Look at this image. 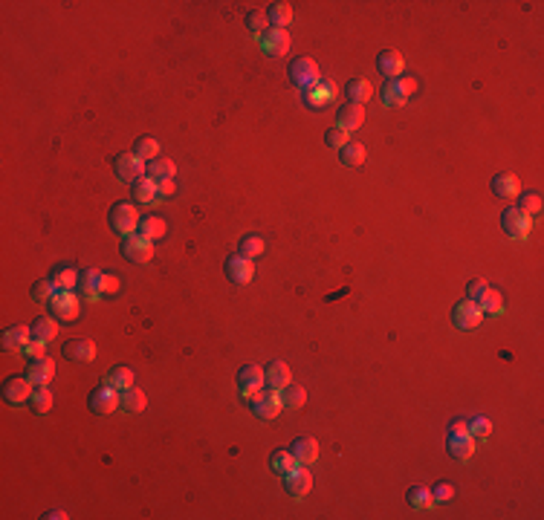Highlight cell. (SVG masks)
I'll list each match as a JSON object with an SVG mask.
<instances>
[{"instance_id": "1", "label": "cell", "mask_w": 544, "mask_h": 520, "mask_svg": "<svg viewBox=\"0 0 544 520\" xmlns=\"http://www.w3.org/2000/svg\"><path fill=\"white\" fill-rule=\"evenodd\" d=\"M139 212H136V205L133 203H116L113 208H110V214H107V223H110V229H113L116 234H122V237H128V234H136L139 231Z\"/></svg>"}, {"instance_id": "2", "label": "cell", "mask_w": 544, "mask_h": 520, "mask_svg": "<svg viewBox=\"0 0 544 520\" xmlns=\"http://www.w3.org/2000/svg\"><path fill=\"white\" fill-rule=\"evenodd\" d=\"M501 229H504L507 237H512V240H527L530 231H533V217L524 214L519 205L504 208V214H501Z\"/></svg>"}, {"instance_id": "3", "label": "cell", "mask_w": 544, "mask_h": 520, "mask_svg": "<svg viewBox=\"0 0 544 520\" xmlns=\"http://www.w3.org/2000/svg\"><path fill=\"white\" fill-rule=\"evenodd\" d=\"M87 405H90V411L96 416H110L113 411H119V407H122V393L116 387H110V385H102V387H96L90 393Z\"/></svg>"}, {"instance_id": "4", "label": "cell", "mask_w": 544, "mask_h": 520, "mask_svg": "<svg viewBox=\"0 0 544 520\" xmlns=\"http://www.w3.org/2000/svg\"><path fill=\"white\" fill-rule=\"evenodd\" d=\"M113 171H116V177L122 182H131V185H133L136 179H142L148 174V162L139 159L133 150L131 153H119V157L113 159Z\"/></svg>"}, {"instance_id": "5", "label": "cell", "mask_w": 544, "mask_h": 520, "mask_svg": "<svg viewBox=\"0 0 544 520\" xmlns=\"http://www.w3.org/2000/svg\"><path fill=\"white\" fill-rule=\"evenodd\" d=\"M47 304H50L52 318H58V321H76L78 318V295L76 292L55 289V295Z\"/></svg>"}, {"instance_id": "6", "label": "cell", "mask_w": 544, "mask_h": 520, "mask_svg": "<svg viewBox=\"0 0 544 520\" xmlns=\"http://www.w3.org/2000/svg\"><path fill=\"white\" fill-rule=\"evenodd\" d=\"M122 255H124V260H131V263H148L151 258H153V240H148V237H142V234H128L122 240Z\"/></svg>"}, {"instance_id": "7", "label": "cell", "mask_w": 544, "mask_h": 520, "mask_svg": "<svg viewBox=\"0 0 544 520\" xmlns=\"http://www.w3.org/2000/svg\"><path fill=\"white\" fill-rule=\"evenodd\" d=\"M452 321H455L457 330H478L481 321H483V309L475 301H460L452 309Z\"/></svg>"}, {"instance_id": "8", "label": "cell", "mask_w": 544, "mask_h": 520, "mask_svg": "<svg viewBox=\"0 0 544 520\" xmlns=\"http://www.w3.org/2000/svg\"><path fill=\"white\" fill-rule=\"evenodd\" d=\"M290 78L301 90H307V87H313V84L322 81V76H318V64L313 58H296V61H292L290 64Z\"/></svg>"}, {"instance_id": "9", "label": "cell", "mask_w": 544, "mask_h": 520, "mask_svg": "<svg viewBox=\"0 0 544 520\" xmlns=\"http://www.w3.org/2000/svg\"><path fill=\"white\" fill-rule=\"evenodd\" d=\"M339 95V87L333 81H318V84H313V87H307L304 90V104L307 107H313V110H325L333 98Z\"/></svg>"}, {"instance_id": "10", "label": "cell", "mask_w": 544, "mask_h": 520, "mask_svg": "<svg viewBox=\"0 0 544 520\" xmlns=\"http://www.w3.org/2000/svg\"><path fill=\"white\" fill-rule=\"evenodd\" d=\"M32 378L30 376H12V378H6V385H3V399L9 402V405H26L32 399Z\"/></svg>"}, {"instance_id": "11", "label": "cell", "mask_w": 544, "mask_h": 520, "mask_svg": "<svg viewBox=\"0 0 544 520\" xmlns=\"http://www.w3.org/2000/svg\"><path fill=\"white\" fill-rule=\"evenodd\" d=\"M284 488H287L290 497L301 500V497H307V491L313 488V474L307 471V468H298V466H296L292 471L284 474Z\"/></svg>"}, {"instance_id": "12", "label": "cell", "mask_w": 544, "mask_h": 520, "mask_svg": "<svg viewBox=\"0 0 544 520\" xmlns=\"http://www.w3.org/2000/svg\"><path fill=\"white\" fill-rule=\"evenodd\" d=\"M226 278L232 280V284H238V286L249 284V280L255 278V263H252V258H243V255L229 258V260H226Z\"/></svg>"}, {"instance_id": "13", "label": "cell", "mask_w": 544, "mask_h": 520, "mask_svg": "<svg viewBox=\"0 0 544 520\" xmlns=\"http://www.w3.org/2000/svg\"><path fill=\"white\" fill-rule=\"evenodd\" d=\"M258 41H261L263 52L272 55V58H281V55L290 52V32L287 30H272V26H270V30L263 32Z\"/></svg>"}, {"instance_id": "14", "label": "cell", "mask_w": 544, "mask_h": 520, "mask_svg": "<svg viewBox=\"0 0 544 520\" xmlns=\"http://www.w3.org/2000/svg\"><path fill=\"white\" fill-rule=\"evenodd\" d=\"M64 359H69V361H78V364H87V361H93L96 359V344L90 341V339H69V341H64Z\"/></svg>"}, {"instance_id": "15", "label": "cell", "mask_w": 544, "mask_h": 520, "mask_svg": "<svg viewBox=\"0 0 544 520\" xmlns=\"http://www.w3.org/2000/svg\"><path fill=\"white\" fill-rule=\"evenodd\" d=\"M102 278H105V272L93 269V266L81 269V272H78V292H81V298H85V301H96V298H99V295H102V292H99Z\"/></svg>"}, {"instance_id": "16", "label": "cell", "mask_w": 544, "mask_h": 520, "mask_svg": "<svg viewBox=\"0 0 544 520\" xmlns=\"http://www.w3.org/2000/svg\"><path fill=\"white\" fill-rule=\"evenodd\" d=\"M376 69L388 78V81H394V78H400L402 76V69H406V61H402V55L400 52H394V49H382L380 52V58H376Z\"/></svg>"}, {"instance_id": "17", "label": "cell", "mask_w": 544, "mask_h": 520, "mask_svg": "<svg viewBox=\"0 0 544 520\" xmlns=\"http://www.w3.org/2000/svg\"><path fill=\"white\" fill-rule=\"evenodd\" d=\"M365 122V107L362 104H353V102H347V104H342L339 107V113H336V128H342V131H356L359 124Z\"/></svg>"}, {"instance_id": "18", "label": "cell", "mask_w": 544, "mask_h": 520, "mask_svg": "<svg viewBox=\"0 0 544 520\" xmlns=\"http://www.w3.org/2000/svg\"><path fill=\"white\" fill-rule=\"evenodd\" d=\"M290 368L284 361H272L267 370H263V387H270L272 393H281L290 385Z\"/></svg>"}, {"instance_id": "19", "label": "cell", "mask_w": 544, "mask_h": 520, "mask_svg": "<svg viewBox=\"0 0 544 520\" xmlns=\"http://www.w3.org/2000/svg\"><path fill=\"white\" fill-rule=\"evenodd\" d=\"M252 411H255V416L261 419V422H272V419L284 411V402H281V393H267L261 402H255L252 405Z\"/></svg>"}, {"instance_id": "20", "label": "cell", "mask_w": 544, "mask_h": 520, "mask_svg": "<svg viewBox=\"0 0 544 520\" xmlns=\"http://www.w3.org/2000/svg\"><path fill=\"white\" fill-rule=\"evenodd\" d=\"M32 339V327H21V324H15V327H9L6 332H3V350L6 353H23V347H26V341Z\"/></svg>"}, {"instance_id": "21", "label": "cell", "mask_w": 544, "mask_h": 520, "mask_svg": "<svg viewBox=\"0 0 544 520\" xmlns=\"http://www.w3.org/2000/svg\"><path fill=\"white\" fill-rule=\"evenodd\" d=\"M290 454L296 457V462H301V466H313V462L318 460V442L313 437H298L296 442H292Z\"/></svg>"}, {"instance_id": "22", "label": "cell", "mask_w": 544, "mask_h": 520, "mask_svg": "<svg viewBox=\"0 0 544 520\" xmlns=\"http://www.w3.org/2000/svg\"><path fill=\"white\" fill-rule=\"evenodd\" d=\"M26 376L32 378V385H50V378L55 376V361H52L50 356L32 359V361H30V370H26Z\"/></svg>"}, {"instance_id": "23", "label": "cell", "mask_w": 544, "mask_h": 520, "mask_svg": "<svg viewBox=\"0 0 544 520\" xmlns=\"http://www.w3.org/2000/svg\"><path fill=\"white\" fill-rule=\"evenodd\" d=\"M131 188H133V203H142V205H151V203H157V196H160L157 179H151L148 174H145L142 179H136Z\"/></svg>"}, {"instance_id": "24", "label": "cell", "mask_w": 544, "mask_h": 520, "mask_svg": "<svg viewBox=\"0 0 544 520\" xmlns=\"http://www.w3.org/2000/svg\"><path fill=\"white\" fill-rule=\"evenodd\" d=\"M105 385L116 387V390L122 393V390H128V387H133V385H136V376H133V370H131V368H124V364H119V368H110V370L105 373Z\"/></svg>"}, {"instance_id": "25", "label": "cell", "mask_w": 544, "mask_h": 520, "mask_svg": "<svg viewBox=\"0 0 544 520\" xmlns=\"http://www.w3.org/2000/svg\"><path fill=\"white\" fill-rule=\"evenodd\" d=\"M446 448H449L452 460L466 462L472 454H475V440H472V437H455V433H449V440H446Z\"/></svg>"}, {"instance_id": "26", "label": "cell", "mask_w": 544, "mask_h": 520, "mask_svg": "<svg viewBox=\"0 0 544 520\" xmlns=\"http://www.w3.org/2000/svg\"><path fill=\"white\" fill-rule=\"evenodd\" d=\"M50 280H52L55 289H67V292L78 289V272L73 269V266H55V269L50 272Z\"/></svg>"}, {"instance_id": "27", "label": "cell", "mask_w": 544, "mask_h": 520, "mask_svg": "<svg viewBox=\"0 0 544 520\" xmlns=\"http://www.w3.org/2000/svg\"><path fill=\"white\" fill-rule=\"evenodd\" d=\"M165 231H168V226H165V220L157 217V214H148V217L139 220V234L148 237V240H153V243L162 240Z\"/></svg>"}, {"instance_id": "28", "label": "cell", "mask_w": 544, "mask_h": 520, "mask_svg": "<svg viewBox=\"0 0 544 520\" xmlns=\"http://www.w3.org/2000/svg\"><path fill=\"white\" fill-rule=\"evenodd\" d=\"M55 335H58V318H52V315H38V318L32 321V339L52 341Z\"/></svg>"}, {"instance_id": "29", "label": "cell", "mask_w": 544, "mask_h": 520, "mask_svg": "<svg viewBox=\"0 0 544 520\" xmlns=\"http://www.w3.org/2000/svg\"><path fill=\"white\" fill-rule=\"evenodd\" d=\"M339 159H342L345 168H359V165H365L368 150H365V145H362V142H347L339 150Z\"/></svg>"}, {"instance_id": "30", "label": "cell", "mask_w": 544, "mask_h": 520, "mask_svg": "<svg viewBox=\"0 0 544 520\" xmlns=\"http://www.w3.org/2000/svg\"><path fill=\"white\" fill-rule=\"evenodd\" d=\"M267 21H270V26L272 30H287V26L292 23V6L290 3H272L270 9H267Z\"/></svg>"}, {"instance_id": "31", "label": "cell", "mask_w": 544, "mask_h": 520, "mask_svg": "<svg viewBox=\"0 0 544 520\" xmlns=\"http://www.w3.org/2000/svg\"><path fill=\"white\" fill-rule=\"evenodd\" d=\"M145 405H148V396H145V393L139 390L136 385L128 387V390H122V411H128V414H142Z\"/></svg>"}, {"instance_id": "32", "label": "cell", "mask_w": 544, "mask_h": 520, "mask_svg": "<svg viewBox=\"0 0 544 520\" xmlns=\"http://www.w3.org/2000/svg\"><path fill=\"white\" fill-rule=\"evenodd\" d=\"M492 194L495 196H519L521 185H519V179H515L512 174H495L492 177Z\"/></svg>"}, {"instance_id": "33", "label": "cell", "mask_w": 544, "mask_h": 520, "mask_svg": "<svg viewBox=\"0 0 544 520\" xmlns=\"http://www.w3.org/2000/svg\"><path fill=\"white\" fill-rule=\"evenodd\" d=\"M345 95L351 98L353 104H362V102H368V98L373 95V87L365 81V78H351L345 84Z\"/></svg>"}, {"instance_id": "34", "label": "cell", "mask_w": 544, "mask_h": 520, "mask_svg": "<svg viewBox=\"0 0 544 520\" xmlns=\"http://www.w3.org/2000/svg\"><path fill=\"white\" fill-rule=\"evenodd\" d=\"M133 153L142 162H153V159H160V142L153 136H139L133 142Z\"/></svg>"}, {"instance_id": "35", "label": "cell", "mask_w": 544, "mask_h": 520, "mask_svg": "<svg viewBox=\"0 0 544 520\" xmlns=\"http://www.w3.org/2000/svg\"><path fill=\"white\" fill-rule=\"evenodd\" d=\"M30 405H32V411H35L38 416L50 414V411H52V390H50L47 385H35V390H32V399H30Z\"/></svg>"}, {"instance_id": "36", "label": "cell", "mask_w": 544, "mask_h": 520, "mask_svg": "<svg viewBox=\"0 0 544 520\" xmlns=\"http://www.w3.org/2000/svg\"><path fill=\"white\" fill-rule=\"evenodd\" d=\"M174 174H177V165L171 162V159H165V157H160V159H153V162H148V177L151 179H174Z\"/></svg>"}, {"instance_id": "37", "label": "cell", "mask_w": 544, "mask_h": 520, "mask_svg": "<svg viewBox=\"0 0 544 520\" xmlns=\"http://www.w3.org/2000/svg\"><path fill=\"white\" fill-rule=\"evenodd\" d=\"M238 385L241 387H261L263 385V368L258 364H243L238 370Z\"/></svg>"}, {"instance_id": "38", "label": "cell", "mask_w": 544, "mask_h": 520, "mask_svg": "<svg viewBox=\"0 0 544 520\" xmlns=\"http://www.w3.org/2000/svg\"><path fill=\"white\" fill-rule=\"evenodd\" d=\"M281 402H284V407H292V411H298V407H304V402H307V390L301 387V385H287L284 390H281Z\"/></svg>"}, {"instance_id": "39", "label": "cell", "mask_w": 544, "mask_h": 520, "mask_svg": "<svg viewBox=\"0 0 544 520\" xmlns=\"http://www.w3.org/2000/svg\"><path fill=\"white\" fill-rule=\"evenodd\" d=\"M263 249H267V246H263V237H258V234H246L243 237V240L238 243V255H243V258H261L263 255Z\"/></svg>"}, {"instance_id": "40", "label": "cell", "mask_w": 544, "mask_h": 520, "mask_svg": "<svg viewBox=\"0 0 544 520\" xmlns=\"http://www.w3.org/2000/svg\"><path fill=\"white\" fill-rule=\"evenodd\" d=\"M541 205H544V200H541L538 191H524V194H519V208H521L524 214L538 217V214H541Z\"/></svg>"}, {"instance_id": "41", "label": "cell", "mask_w": 544, "mask_h": 520, "mask_svg": "<svg viewBox=\"0 0 544 520\" xmlns=\"http://www.w3.org/2000/svg\"><path fill=\"white\" fill-rule=\"evenodd\" d=\"M298 466V462H296V457H292L290 451H272L270 454V468L275 471V474H287V471H292V468H296Z\"/></svg>"}, {"instance_id": "42", "label": "cell", "mask_w": 544, "mask_h": 520, "mask_svg": "<svg viewBox=\"0 0 544 520\" xmlns=\"http://www.w3.org/2000/svg\"><path fill=\"white\" fill-rule=\"evenodd\" d=\"M409 503L414 506V509H431V506H435L431 488H426V486H411V488H409Z\"/></svg>"}, {"instance_id": "43", "label": "cell", "mask_w": 544, "mask_h": 520, "mask_svg": "<svg viewBox=\"0 0 544 520\" xmlns=\"http://www.w3.org/2000/svg\"><path fill=\"white\" fill-rule=\"evenodd\" d=\"M481 309H483V315H501V313H504V295L490 289V292H486V298L481 301Z\"/></svg>"}, {"instance_id": "44", "label": "cell", "mask_w": 544, "mask_h": 520, "mask_svg": "<svg viewBox=\"0 0 544 520\" xmlns=\"http://www.w3.org/2000/svg\"><path fill=\"white\" fill-rule=\"evenodd\" d=\"M246 30L252 32L255 38H261L263 32L270 30V21H267V12H249L246 15Z\"/></svg>"}, {"instance_id": "45", "label": "cell", "mask_w": 544, "mask_h": 520, "mask_svg": "<svg viewBox=\"0 0 544 520\" xmlns=\"http://www.w3.org/2000/svg\"><path fill=\"white\" fill-rule=\"evenodd\" d=\"M490 433H492V422H490L486 416H475V419L469 422V437L475 440V442H478V440H486Z\"/></svg>"}, {"instance_id": "46", "label": "cell", "mask_w": 544, "mask_h": 520, "mask_svg": "<svg viewBox=\"0 0 544 520\" xmlns=\"http://www.w3.org/2000/svg\"><path fill=\"white\" fill-rule=\"evenodd\" d=\"M32 301H50L52 298V295H55V286H52V280L47 278V280H35V284H32Z\"/></svg>"}, {"instance_id": "47", "label": "cell", "mask_w": 544, "mask_h": 520, "mask_svg": "<svg viewBox=\"0 0 544 520\" xmlns=\"http://www.w3.org/2000/svg\"><path fill=\"white\" fill-rule=\"evenodd\" d=\"M382 102H385V107H388V104H391V107H400V104H406V95H402V93L397 90V84H394V81H385Z\"/></svg>"}, {"instance_id": "48", "label": "cell", "mask_w": 544, "mask_h": 520, "mask_svg": "<svg viewBox=\"0 0 544 520\" xmlns=\"http://www.w3.org/2000/svg\"><path fill=\"white\" fill-rule=\"evenodd\" d=\"M325 142L330 145V148H345L347 142H351V133H347V131H342V128H330L327 133H325Z\"/></svg>"}, {"instance_id": "49", "label": "cell", "mask_w": 544, "mask_h": 520, "mask_svg": "<svg viewBox=\"0 0 544 520\" xmlns=\"http://www.w3.org/2000/svg\"><path fill=\"white\" fill-rule=\"evenodd\" d=\"M486 292H490V286H486V280H472V284L466 286V301H475V304H481L483 298H486Z\"/></svg>"}, {"instance_id": "50", "label": "cell", "mask_w": 544, "mask_h": 520, "mask_svg": "<svg viewBox=\"0 0 544 520\" xmlns=\"http://www.w3.org/2000/svg\"><path fill=\"white\" fill-rule=\"evenodd\" d=\"M431 497H435V503H449L455 497V486L452 483H437L435 488H431Z\"/></svg>"}, {"instance_id": "51", "label": "cell", "mask_w": 544, "mask_h": 520, "mask_svg": "<svg viewBox=\"0 0 544 520\" xmlns=\"http://www.w3.org/2000/svg\"><path fill=\"white\" fill-rule=\"evenodd\" d=\"M23 353L30 356V361H32V359H44V353H47V341H41V339H30V341H26V347H23Z\"/></svg>"}, {"instance_id": "52", "label": "cell", "mask_w": 544, "mask_h": 520, "mask_svg": "<svg viewBox=\"0 0 544 520\" xmlns=\"http://www.w3.org/2000/svg\"><path fill=\"white\" fill-rule=\"evenodd\" d=\"M394 84H397V90H400L402 95H406V102H409V98L417 93V81H414V78H409V76H400V78H394Z\"/></svg>"}, {"instance_id": "53", "label": "cell", "mask_w": 544, "mask_h": 520, "mask_svg": "<svg viewBox=\"0 0 544 520\" xmlns=\"http://www.w3.org/2000/svg\"><path fill=\"white\" fill-rule=\"evenodd\" d=\"M119 289H122V280H119L116 275H105V278H102V286H99L102 295H116Z\"/></svg>"}, {"instance_id": "54", "label": "cell", "mask_w": 544, "mask_h": 520, "mask_svg": "<svg viewBox=\"0 0 544 520\" xmlns=\"http://www.w3.org/2000/svg\"><path fill=\"white\" fill-rule=\"evenodd\" d=\"M241 393H243V399L249 402V405H255V402H261L267 393H263V385L261 387H241Z\"/></svg>"}, {"instance_id": "55", "label": "cell", "mask_w": 544, "mask_h": 520, "mask_svg": "<svg viewBox=\"0 0 544 520\" xmlns=\"http://www.w3.org/2000/svg\"><path fill=\"white\" fill-rule=\"evenodd\" d=\"M449 433H455V437H469V422H464V419H455V422L449 425Z\"/></svg>"}, {"instance_id": "56", "label": "cell", "mask_w": 544, "mask_h": 520, "mask_svg": "<svg viewBox=\"0 0 544 520\" xmlns=\"http://www.w3.org/2000/svg\"><path fill=\"white\" fill-rule=\"evenodd\" d=\"M157 188H160V196H174V191H177L174 179H160V182H157Z\"/></svg>"}, {"instance_id": "57", "label": "cell", "mask_w": 544, "mask_h": 520, "mask_svg": "<svg viewBox=\"0 0 544 520\" xmlns=\"http://www.w3.org/2000/svg\"><path fill=\"white\" fill-rule=\"evenodd\" d=\"M44 517H47V520H67L69 515H67V512H61V509H52V512H47Z\"/></svg>"}]
</instances>
